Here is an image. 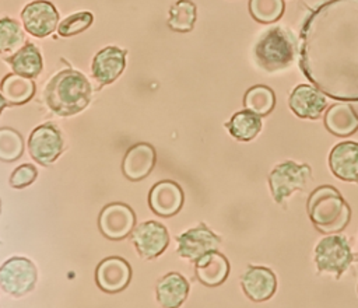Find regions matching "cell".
<instances>
[{"label":"cell","instance_id":"obj_1","mask_svg":"<svg viewBox=\"0 0 358 308\" xmlns=\"http://www.w3.org/2000/svg\"><path fill=\"white\" fill-rule=\"evenodd\" d=\"M299 66L324 95L358 102V0H327L309 14Z\"/></svg>","mask_w":358,"mask_h":308},{"label":"cell","instance_id":"obj_2","mask_svg":"<svg viewBox=\"0 0 358 308\" xmlns=\"http://www.w3.org/2000/svg\"><path fill=\"white\" fill-rule=\"evenodd\" d=\"M92 87L88 78L74 69L57 71L46 84L43 99L59 116H71L85 109L91 101Z\"/></svg>","mask_w":358,"mask_h":308},{"label":"cell","instance_id":"obj_3","mask_svg":"<svg viewBox=\"0 0 358 308\" xmlns=\"http://www.w3.org/2000/svg\"><path fill=\"white\" fill-rule=\"evenodd\" d=\"M306 211L315 228L322 234H337L351 220V207L338 189L320 185L309 195Z\"/></svg>","mask_w":358,"mask_h":308},{"label":"cell","instance_id":"obj_4","mask_svg":"<svg viewBox=\"0 0 358 308\" xmlns=\"http://www.w3.org/2000/svg\"><path fill=\"white\" fill-rule=\"evenodd\" d=\"M298 53L294 34L284 27H271L257 39L253 55L257 66L273 73L292 64Z\"/></svg>","mask_w":358,"mask_h":308},{"label":"cell","instance_id":"obj_5","mask_svg":"<svg viewBox=\"0 0 358 308\" xmlns=\"http://www.w3.org/2000/svg\"><path fill=\"white\" fill-rule=\"evenodd\" d=\"M357 255L351 251V246L345 237L330 234L322 238L315 248V263L320 273L333 274L340 279L347 269L357 262Z\"/></svg>","mask_w":358,"mask_h":308},{"label":"cell","instance_id":"obj_6","mask_svg":"<svg viewBox=\"0 0 358 308\" xmlns=\"http://www.w3.org/2000/svg\"><path fill=\"white\" fill-rule=\"evenodd\" d=\"M312 181V168L308 164H296L292 160L277 164L268 174V186L273 199L278 204L296 190H303Z\"/></svg>","mask_w":358,"mask_h":308},{"label":"cell","instance_id":"obj_7","mask_svg":"<svg viewBox=\"0 0 358 308\" xmlns=\"http://www.w3.org/2000/svg\"><path fill=\"white\" fill-rule=\"evenodd\" d=\"M36 279V267L27 258H11L0 267V288L13 297H21L29 293L34 288Z\"/></svg>","mask_w":358,"mask_h":308},{"label":"cell","instance_id":"obj_8","mask_svg":"<svg viewBox=\"0 0 358 308\" xmlns=\"http://www.w3.org/2000/svg\"><path fill=\"white\" fill-rule=\"evenodd\" d=\"M25 31L35 38H45L57 29L59 13L49 0H34L21 11Z\"/></svg>","mask_w":358,"mask_h":308},{"label":"cell","instance_id":"obj_9","mask_svg":"<svg viewBox=\"0 0 358 308\" xmlns=\"http://www.w3.org/2000/svg\"><path fill=\"white\" fill-rule=\"evenodd\" d=\"M62 134L52 123L35 127L28 139V151L31 157L42 165H50L62 154Z\"/></svg>","mask_w":358,"mask_h":308},{"label":"cell","instance_id":"obj_10","mask_svg":"<svg viewBox=\"0 0 358 308\" xmlns=\"http://www.w3.org/2000/svg\"><path fill=\"white\" fill-rule=\"evenodd\" d=\"M220 244V237L204 224H200L178 237V253L180 258L196 262L203 255L217 251Z\"/></svg>","mask_w":358,"mask_h":308},{"label":"cell","instance_id":"obj_11","mask_svg":"<svg viewBox=\"0 0 358 308\" xmlns=\"http://www.w3.org/2000/svg\"><path fill=\"white\" fill-rule=\"evenodd\" d=\"M131 241L140 256L144 259H154L166 249L169 235L161 223L145 221L133 228Z\"/></svg>","mask_w":358,"mask_h":308},{"label":"cell","instance_id":"obj_12","mask_svg":"<svg viewBox=\"0 0 358 308\" xmlns=\"http://www.w3.org/2000/svg\"><path fill=\"white\" fill-rule=\"evenodd\" d=\"M127 50L119 46L110 45L102 48L95 53L91 63L92 77L101 84H112L123 73L126 67Z\"/></svg>","mask_w":358,"mask_h":308},{"label":"cell","instance_id":"obj_13","mask_svg":"<svg viewBox=\"0 0 358 308\" xmlns=\"http://www.w3.org/2000/svg\"><path fill=\"white\" fill-rule=\"evenodd\" d=\"M136 217L133 210L123 203H112L99 214V230L109 239H123L134 228Z\"/></svg>","mask_w":358,"mask_h":308},{"label":"cell","instance_id":"obj_14","mask_svg":"<svg viewBox=\"0 0 358 308\" xmlns=\"http://www.w3.org/2000/svg\"><path fill=\"white\" fill-rule=\"evenodd\" d=\"M241 286L246 297L255 302L270 300L277 290V277L266 266L249 265L241 277Z\"/></svg>","mask_w":358,"mask_h":308},{"label":"cell","instance_id":"obj_15","mask_svg":"<svg viewBox=\"0 0 358 308\" xmlns=\"http://www.w3.org/2000/svg\"><path fill=\"white\" fill-rule=\"evenodd\" d=\"M289 109L301 119H317L323 113L327 101L324 94L313 85H296L288 98Z\"/></svg>","mask_w":358,"mask_h":308},{"label":"cell","instance_id":"obj_16","mask_svg":"<svg viewBox=\"0 0 358 308\" xmlns=\"http://www.w3.org/2000/svg\"><path fill=\"white\" fill-rule=\"evenodd\" d=\"M331 174L344 182H358V143H337L329 154Z\"/></svg>","mask_w":358,"mask_h":308},{"label":"cell","instance_id":"obj_17","mask_svg":"<svg viewBox=\"0 0 358 308\" xmlns=\"http://www.w3.org/2000/svg\"><path fill=\"white\" fill-rule=\"evenodd\" d=\"M131 277L129 263L117 256L103 259L95 272V280L101 290L106 293H117L127 287Z\"/></svg>","mask_w":358,"mask_h":308},{"label":"cell","instance_id":"obj_18","mask_svg":"<svg viewBox=\"0 0 358 308\" xmlns=\"http://www.w3.org/2000/svg\"><path fill=\"white\" fill-rule=\"evenodd\" d=\"M148 203L157 216L172 217L182 209V188L173 181H161L151 188Z\"/></svg>","mask_w":358,"mask_h":308},{"label":"cell","instance_id":"obj_19","mask_svg":"<svg viewBox=\"0 0 358 308\" xmlns=\"http://www.w3.org/2000/svg\"><path fill=\"white\" fill-rule=\"evenodd\" d=\"M155 164V150L151 144L138 143L129 148L123 158L122 169L127 179L141 181L145 178Z\"/></svg>","mask_w":358,"mask_h":308},{"label":"cell","instance_id":"obj_20","mask_svg":"<svg viewBox=\"0 0 358 308\" xmlns=\"http://www.w3.org/2000/svg\"><path fill=\"white\" fill-rule=\"evenodd\" d=\"M196 277L208 287L222 284L229 274V262L218 251H211L194 262Z\"/></svg>","mask_w":358,"mask_h":308},{"label":"cell","instance_id":"obj_21","mask_svg":"<svg viewBox=\"0 0 358 308\" xmlns=\"http://www.w3.org/2000/svg\"><path fill=\"white\" fill-rule=\"evenodd\" d=\"M323 122L324 127L337 137H348L358 130V113L347 101L333 104L326 111Z\"/></svg>","mask_w":358,"mask_h":308},{"label":"cell","instance_id":"obj_22","mask_svg":"<svg viewBox=\"0 0 358 308\" xmlns=\"http://www.w3.org/2000/svg\"><path fill=\"white\" fill-rule=\"evenodd\" d=\"M189 293L187 280L176 272L165 274L157 284V300L165 308L180 307Z\"/></svg>","mask_w":358,"mask_h":308},{"label":"cell","instance_id":"obj_23","mask_svg":"<svg viewBox=\"0 0 358 308\" xmlns=\"http://www.w3.org/2000/svg\"><path fill=\"white\" fill-rule=\"evenodd\" d=\"M4 62H7L11 66L14 73L31 78L38 77L43 69L42 55L39 49L31 42L22 45L13 55L6 56Z\"/></svg>","mask_w":358,"mask_h":308},{"label":"cell","instance_id":"obj_24","mask_svg":"<svg viewBox=\"0 0 358 308\" xmlns=\"http://www.w3.org/2000/svg\"><path fill=\"white\" fill-rule=\"evenodd\" d=\"M0 91L8 105H22L28 102L35 94V83L31 77L11 73L3 77Z\"/></svg>","mask_w":358,"mask_h":308},{"label":"cell","instance_id":"obj_25","mask_svg":"<svg viewBox=\"0 0 358 308\" xmlns=\"http://www.w3.org/2000/svg\"><path fill=\"white\" fill-rule=\"evenodd\" d=\"M231 136L239 141L253 140L262 130V116L245 109L232 115L225 125Z\"/></svg>","mask_w":358,"mask_h":308},{"label":"cell","instance_id":"obj_26","mask_svg":"<svg viewBox=\"0 0 358 308\" xmlns=\"http://www.w3.org/2000/svg\"><path fill=\"white\" fill-rule=\"evenodd\" d=\"M197 20V7L192 0H178L169 8L168 27L175 32H190Z\"/></svg>","mask_w":358,"mask_h":308},{"label":"cell","instance_id":"obj_27","mask_svg":"<svg viewBox=\"0 0 358 308\" xmlns=\"http://www.w3.org/2000/svg\"><path fill=\"white\" fill-rule=\"evenodd\" d=\"M243 105L245 109L259 116H267L275 106V94L267 85H253L245 92Z\"/></svg>","mask_w":358,"mask_h":308},{"label":"cell","instance_id":"obj_28","mask_svg":"<svg viewBox=\"0 0 358 308\" xmlns=\"http://www.w3.org/2000/svg\"><path fill=\"white\" fill-rule=\"evenodd\" d=\"M25 45V34L20 22L10 17L0 18V53L13 55Z\"/></svg>","mask_w":358,"mask_h":308},{"label":"cell","instance_id":"obj_29","mask_svg":"<svg viewBox=\"0 0 358 308\" xmlns=\"http://www.w3.org/2000/svg\"><path fill=\"white\" fill-rule=\"evenodd\" d=\"M285 10L284 0H249V13L260 24L278 21Z\"/></svg>","mask_w":358,"mask_h":308},{"label":"cell","instance_id":"obj_30","mask_svg":"<svg viewBox=\"0 0 358 308\" xmlns=\"http://www.w3.org/2000/svg\"><path fill=\"white\" fill-rule=\"evenodd\" d=\"M94 22V14L91 11H77L59 22L57 34L63 38L78 35L88 29Z\"/></svg>","mask_w":358,"mask_h":308},{"label":"cell","instance_id":"obj_31","mask_svg":"<svg viewBox=\"0 0 358 308\" xmlns=\"http://www.w3.org/2000/svg\"><path fill=\"white\" fill-rule=\"evenodd\" d=\"M24 150L22 137L13 129H0V160L1 161H15L21 157Z\"/></svg>","mask_w":358,"mask_h":308},{"label":"cell","instance_id":"obj_32","mask_svg":"<svg viewBox=\"0 0 358 308\" xmlns=\"http://www.w3.org/2000/svg\"><path fill=\"white\" fill-rule=\"evenodd\" d=\"M38 175V171L34 165L31 164H22L18 168L14 169V172L10 176V185L15 189L25 188L31 185Z\"/></svg>","mask_w":358,"mask_h":308},{"label":"cell","instance_id":"obj_33","mask_svg":"<svg viewBox=\"0 0 358 308\" xmlns=\"http://www.w3.org/2000/svg\"><path fill=\"white\" fill-rule=\"evenodd\" d=\"M7 105H8V102L6 101V98L3 97V94L0 92V113H1V111H3Z\"/></svg>","mask_w":358,"mask_h":308}]
</instances>
